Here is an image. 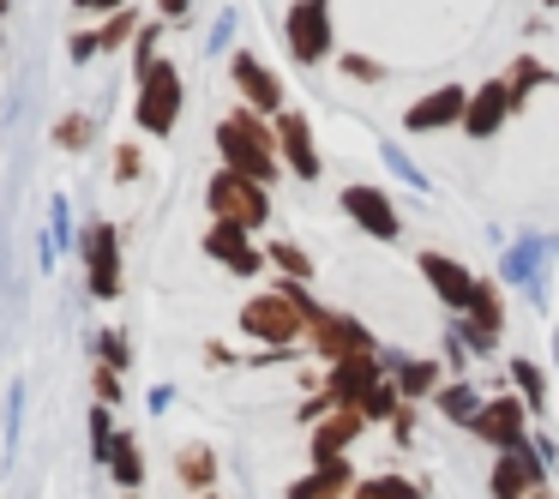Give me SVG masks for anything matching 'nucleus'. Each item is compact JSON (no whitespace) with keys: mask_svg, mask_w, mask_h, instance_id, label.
I'll return each mask as SVG.
<instances>
[{"mask_svg":"<svg viewBox=\"0 0 559 499\" xmlns=\"http://www.w3.org/2000/svg\"><path fill=\"white\" fill-rule=\"evenodd\" d=\"M337 205H343V217H349L367 241H397V235H403V211H397V199H391L385 187L349 181L337 193Z\"/></svg>","mask_w":559,"mask_h":499,"instance_id":"nucleus-9","label":"nucleus"},{"mask_svg":"<svg viewBox=\"0 0 559 499\" xmlns=\"http://www.w3.org/2000/svg\"><path fill=\"white\" fill-rule=\"evenodd\" d=\"M307 355H313V361H349V355H373L379 343H373V331L361 325V319L355 313H343V307H319V319L313 325H307Z\"/></svg>","mask_w":559,"mask_h":499,"instance_id":"nucleus-7","label":"nucleus"},{"mask_svg":"<svg viewBox=\"0 0 559 499\" xmlns=\"http://www.w3.org/2000/svg\"><path fill=\"white\" fill-rule=\"evenodd\" d=\"M518 115V97H511V79H481V85L469 91V109H463V139H475V145H487V139L499 133V127Z\"/></svg>","mask_w":559,"mask_h":499,"instance_id":"nucleus-14","label":"nucleus"},{"mask_svg":"<svg viewBox=\"0 0 559 499\" xmlns=\"http://www.w3.org/2000/svg\"><path fill=\"white\" fill-rule=\"evenodd\" d=\"M349 499H427V494H421V482H409V475L379 470V475H361Z\"/></svg>","mask_w":559,"mask_h":499,"instance_id":"nucleus-26","label":"nucleus"},{"mask_svg":"<svg viewBox=\"0 0 559 499\" xmlns=\"http://www.w3.org/2000/svg\"><path fill=\"white\" fill-rule=\"evenodd\" d=\"M547 259H554V235H518V241L506 247V259H499V265H506L511 289H530L535 301H542V295H547V283H542Z\"/></svg>","mask_w":559,"mask_h":499,"instance_id":"nucleus-19","label":"nucleus"},{"mask_svg":"<svg viewBox=\"0 0 559 499\" xmlns=\"http://www.w3.org/2000/svg\"><path fill=\"white\" fill-rule=\"evenodd\" d=\"M355 463L349 458H325V463H313L307 475H295L289 487H283V499H349L355 494Z\"/></svg>","mask_w":559,"mask_h":499,"instance_id":"nucleus-20","label":"nucleus"},{"mask_svg":"<svg viewBox=\"0 0 559 499\" xmlns=\"http://www.w3.org/2000/svg\"><path fill=\"white\" fill-rule=\"evenodd\" d=\"M271 133H277V157L295 181H319L325 175V157H319V139H313V121L301 109H283L271 115Z\"/></svg>","mask_w":559,"mask_h":499,"instance_id":"nucleus-12","label":"nucleus"},{"mask_svg":"<svg viewBox=\"0 0 559 499\" xmlns=\"http://www.w3.org/2000/svg\"><path fill=\"white\" fill-rule=\"evenodd\" d=\"M211 139H217L223 169L247 175V181H259V187H277L283 157H277V133H271V115H259V109H247V103H241V109L217 115Z\"/></svg>","mask_w":559,"mask_h":499,"instance_id":"nucleus-2","label":"nucleus"},{"mask_svg":"<svg viewBox=\"0 0 559 499\" xmlns=\"http://www.w3.org/2000/svg\"><path fill=\"white\" fill-rule=\"evenodd\" d=\"M379 379H385V355H349V361H331L325 367V385H319V397H331V403H361L367 391L379 385Z\"/></svg>","mask_w":559,"mask_h":499,"instance_id":"nucleus-17","label":"nucleus"},{"mask_svg":"<svg viewBox=\"0 0 559 499\" xmlns=\"http://www.w3.org/2000/svg\"><path fill=\"white\" fill-rule=\"evenodd\" d=\"M103 470L115 475V487H121V494H139V487H145V445H139L133 433H115V445H109V458H103Z\"/></svg>","mask_w":559,"mask_h":499,"instance_id":"nucleus-23","label":"nucleus"},{"mask_svg":"<svg viewBox=\"0 0 559 499\" xmlns=\"http://www.w3.org/2000/svg\"><path fill=\"white\" fill-rule=\"evenodd\" d=\"M7 7H13V0H0V19H7Z\"/></svg>","mask_w":559,"mask_h":499,"instance_id":"nucleus-48","label":"nucleus"},{"mask_svg":"<svg viewBox=\"0 0 559 499\" xmlns=\"http://www.w3.org/2000/svg\"><path fill=\"white\" fill-rule=\"evenodd\" d=\"M157 19L163 25H187L193 19V0H157Z\"/></svg>","mask_w":559,"mask_h":499,"instance_id":"nucleus-43","label":"nucleus"},{"mask_svg":"<svg viewBox=\"0 0 559 499\" xmlns=\"http://www.w3.org/2000/svg\"><path fill=\"white\" fill-rule=\"evenodd\" d=\"M355 409H361V421H367V427H379V421H391V415H397V409H403V391H397V379H391V373H385V379H379V385H373V391H367V397H361V403H355Z\"/></svg>","mask_w":559,"mask_h":499,"instance_id":"nucleus-28","label":"nucleus"},{"mask_svg":"<svg viewBox=\"0 0 559 499\" xmlns=\"http://www.w3.org/2000/svg\"><path fill=\"white\" fill-rule=\"evenodd\" d=\"M235 25H241V13H235V7H223V13L211 19V37H205V55H211V61L235 55Z\"/></svg>","mask_w":559,"mask_h":499,"instance_id":"nucleus-33","label":"nucleus"},{"mask_svg":"<svg viewBox=\"0 0 559 499\" xmlns=\"http://www.w3.org/2000/svg\"><path fill=\"white\" fill-rule=\"evenodd\" d=\"M85 433H91V458H109V445H115V433H121V427H115V415H109V403H97V409H91V421H85Z\"/></svg>","mask_w":559,"mask_h":499,"instance_id":"nucleus-35","label":"nucleus"},{"mask_svg":"<svg viewBox=\"0 0 559 499\" xmlns=\"http://www.w3.org/2000/svg\"><path fill=\"white\" fill-rule=\"evenodd\" d=\"M97 367H115V373H133V343L121 331H97Z\"/></svg>","mask_w":559,"mask_h":499,"instance_id":"nucleus-32","label":"nucleus"},{"mask_svg":"<svg viewBox=\"0 0 559 499\" xmlns=\"http://www.w3.org/2000/svg\"><path fill=\"white\" fill-rule=\"evenodd\" d=\"M379 157H385V169H391V175H397V181H403V187H415V193H433V187H427V175H421V169H415V163H409V157H403V151H397V145H391V139H379Z\"/></svg>","mask_w":559,"mask_h":499,"instance_id":"nucleus-36","label":"nucleus"},{"mask_svg":"<svg viewBox=\"0 0 559 499\" xmlns=\"http://www.w3.org/2000/svg\"><path fill=\"white\" fill-rule=\"evenodd\" d=\"M554 367H559V343H554Z\"/></svg>","mask_w":559,"mask_h":499,"instance_id":"nucleus-49","label":"nucleus"},{"mask_svg":"<svg viewBox=\"0 0 559 499\" xmlns=\"http://www.w3.org/2000/svg\"><path fill=\"white\" fill-rule=\"evenodd\" d=\"M415 271H421V283L433 289L439 307H451V313H469L475 283H481V277H475L463 259H451V253H415Z\"/></svg>","mask_w":559,"mask_h":499,"instance_id":"nucleus-13","label":"nucleus"},{"mask_svg":"<svg viewBox=\"0 0 559 499\" xmlns=\"http://www.w3.org/2000/svg\"><path fill=\"white\" fill-rule=\"evenodd\" d=\"M265 271H271V277H289V283H313L319 259L307 253L301 241H283V235H271V241H265Z\"/></svg>","mask_w":559,"mask_h":499,"instance_id":"nucleus-24","label":"nucleus"},{"mask_svg":"<svg viewBox=\"0 0 559 499\" xmlns=\"http://www.w3.org/2000/svg\"><path fill=\"white\" fill-rule=\"evenodd\" d=\"M217 475H223V463H217V451H211L205 439L175 445V482H181L187 494H211V487H217Z\"/></svg>","mask_w":559,"mask_h":499,"instance_id":"nucleus-22","label":"nucleus"},{"mask_svg":"<svg viewBox=\"0 0 559 499\" xmlns=\"http://www.w3.org/2000/svg\"><path fill=\"white\" fill-rule=\"evenodd\" d=\"M542 7H547V13H559V0H542Z\"/></svg>","mask_w":559,"mask_h":499,"instance_id":"nucleus-47","label":"nucleus"},{"mask_svg":"<svg viewBox=\"0 0 559 499\" xmlns=\"http://www.w3.org/2000/svg\"><path fill=\"white\" fill-rule=\"evenodd\" d=\"M379 355H385V373L397 379L403 403H421V397H433V391L445 385L439 361H427V355H397V349H379Z\"/></svg>","mask_w":559,"mask_h":499,"instance_id":"nucleus-21","label":"nucleus"},{"mask_svg":"<svg viewBox=\"0 0 559 499\" xmlns=\"http://www.w3.org/2000/svg\"><path fill=\"white\" fill-rule=\"evenodd\" d=\"M361 433H367L361 409L337 403V409H325L313 427H307V451H313V463H325V458H349V445H361Z\"/></svg>","mask_w":559,"mask_h":499,"instance_id":"nucleus-18","label":"nucleus"},{"mask_svg":"<svg viewBox=\"0 0 559 499\" xmlns=\"http://www.w3.org/2000/svg\"><path fill=\"white\" fill-rule=\"evenodd\" d=\"M337 73H343V79H355V85H385V67H379L373 55H361V49L337 55Z\"/></svg>","mask_w":559,"mask_h":499,"instance_id":"nucleus-34","label":"nucleus"},{"mask_svg":"<svg viewBox=\"0 0 559 499\" xmlns=\"http://www.w3.org/2000/svg\"><path fill=\"white\" fill-rule=\"evenodd\" d=\"M463 109H469V91L463 85H439L421 91V97L403 109V133H445V127H463Z\"/></svg>","mask_w":559,"mask_h":499,"instance_id":"nucleus-16","label":"nucleus"},{"mask_svg":"<svg viewBox=\"0 0 559 499\" xmlns=\"http://www.w3.org/2000/svg\"><path fill=\"white\" fill-rule=\"evenodd\" d=\"M115 181H145V151H139V145L115 151Z\"/></svg>","mask_w":559,"mask_h":499,"instance_id":"nucleus-39","label":"nucleus"},{"mask_svg":"<svg viewBox=\"0 0 559 499\" xmlns=\"http://www.w3.org/2000/svg\"><path fill=\"white\" fill-rule=\"evenodd\" d=\"M469 433L481 439V445H493V451L523 445V439H530V403L523 397H487L481 409H475Z\"/></svg>","mask_w":559,"mask_h":499,"instance_id":"nucleus-15","label":"nucleus"},{"mask_svg":"<svg viewBox=\"0 0 559 499\" xmlns=\"http://www.w3.org/2000/svg\"><path fill=\"white\" fill-rule=\"evenodd\" d=\"M169 403H175V391H169V385H157V391H151V415H163Z\"/></svg>","mask_w":559,"mask_h":499,"instance_id":"nucleus-45","label":"nucleus"},{"mask_svg":"<svg viewBox=\"0 0 559 499\" xmlns=\"http://www.w3.org/2000/svg\"><path fill=\"white\" fill-rule=\"evenodd\" d=\"M506 379L518 385V397L530 403V415L535 409H547V373L535 361H523V355H511V367H506Z\"/></svg>","mask_w":559,"mask_h":499,"instance_id":"nucleus-27","label":"nucleus"},{"mask_svg":"<svg viewBox=\"0 0 559 499\" xmlns=\"http://www.w3.org/2000/svg\"><path fill=\"white\" fill-rule=\"evenodd\" d=\"M121 379L127 373H115V367H97V373H91V391H97V403H109V409H115V403H121Z\"/></svg>","mask_w":559,"mask_h":499,"instance_id":"nucleus-38","label":"nucleus"},{"mask_svg":"<svg viewBox=\"0 0 559 499\" xmlns=\"http://www.w3.org/2000/svg\"><path fill=\"white\" fill-rule=\"evenodd\" d=\"M121 229H115L109 217H91L85 229H79V265H85V289L91 301H121L127 289V271H121Z\"/></svg>","mask_w":559,"mask_h":499,"instance_id":"nucleus-4","label":"nucleus"},{"mask_svg":"<svg viewBox=\"0 0 559 499\" xmlns=\"http://www.w3.org/2000/svg\"><path fill=\"white\" fill-rule=\"evenodd\" d=\"M205 211H211V223H241V229L259 235L271 223V187L247 181L235 169H217L205 181Z\"/></svg>","mask_w":559,"mask_h":499,"instance_id":"nucleus-6","label":"nucleus"},{"mask_svg":"<svg viewBox=\"0 0 559 499\" xmlns=\"http://www.w3.org/2000/svg\"><path fill=\"white\" fill-rule=\"evenodd\" d=\"M97 37H103V55L133 49V37H139V13H133V7H121V13L97 19Z\"/></svg>","mask_w":559,"mask_h":499,"instance_id":"nucleus-30","label":"nucleus"},{"mask_svg":"<svg viewBox=\"0 0 559 499\" xmlns=\"http://www.w3.org/2000/svg\"><path fill=\"white\" fill-rule=\"evenodd\" d=\"M283 43H289L295 67H325L337 61V19H331V0H295L283 13Z\"/></svg>","mask_w":559,"mask_h":499,"instance_id":"nucleus-5","label":"nucleus"},{"mask_svg":"<svg viewBox=\"0 0 559 499\" xmlns=\"http://www.w3.org/2000/svg\"><path fill=\"white\" fill-rule=\"evenodd\" d=\"M385 427H391V439H397V445H415V403H403Z\"/></svg>","mask_w":559,"mask_h":499,"instance_id":"nucleus-41","label":"nucleus"},{"mask_svg":"<svg viewBox=\"0 0 559 499\" xmlns=\"http://www.w3.org/2000/svg\"><path fill=\"white\" fill-rule=\"evenodd\" d=\"M481 403H487V397H481V391L469 385V379H445V385L433 391V409L445 415V421H457V427H469Z\"/></svg>","mask_w":559,"mask_h":499,"instance_id":"nucleus-25","label":"nucleus"},{"mask_svg":"<svg viewBox=\"0 0 559 499\" xmlns=\"http://www.w3.org/2000/svg\"><path fill=\"white\" fill-rule=\"evenodd\" d=\"M229 85H235V97H241L247 109H259V115H283V109H289V85H283V73L271 61H259L253 49H235L229 55Z\"/></svg>","mask_w":559,"mask_h":499,"instance_id":"nucleus-8","label":"nucleus"},{"mask_svg":"<svg viewBox=\"0 0 559 499\" xmlns=\"http://www.w3.org/2000/svg\"><path fill=\"white\" fill-rule=\"evenodd\" d=\"M199 247L229 277H265V241H253V229H241V223H211Z\"/></svg>","mask_w":559,"mask_h":499,"instance_id":"nucleus-11","label":"nucleus"},{"mask_svg":"<svg viewBox=\"0 0 559 499\" xmlns=\"http://www.w3.org/2000/svg\"><path fill=\"white\" fill-rule=\"evenodd\" d=\"M67 55H73L79 67H91L103 55V37H97V31H73V37H67Z\"/></svg>","mask_w":559,"mask_h":499,"instance_id":"nucleus-40","label":"nucleus"},{"mask_svg":"<svg viewBox=\"0 0 559 499\" xmlns=\"http://www.w3.org/2000/svg\"><path fill=\"white\" fill-rule=\"evenodd\" d=\"M91 139H97V115H61L55 121V145L67 151V157H79V151H91Z\"/></svg>","mask_w":559,"mask_h":499,"instance_id":"nucleus-29","label":"nucleus"},{"mask_svg":"<svg viewBox=\"0 0 559 499\" xmlns=\"http://www.w3.org/2000/svg\"><path fill=\"white\" fill-rule=\"evenodd\" d=\"M547 470H554V463L535 451V439H523V445H511V451H493L487 494L493 499H530L535 487H547Z\"/></svg>","mask_w":559,"mask_h":499,"instance_id":"nucleus-10","label":"nucleus"},{"mask_svg":"<svg viewBox=\"0 0 559 499\" xmlns=\"http://www.w3.org/2000/svg\"><path fill=\"white\" fill-rule=\"evenodd\" d=\"M313 319H319V301H313L307 283L271 277V289H259L241 301V337H253L259 349H295Z\"/></svg>","mask_w":559,"mask_h":499,"instance_id":"nucleus-1","label":"nucleus"},{"mask_svg":"<svg viewBox=\"0 0 559 499\" xmlns=\"http://www.w3.org/2000/svg\"><path fill=\"white\" fill-rule=\"evenodd\" d=\"M205 361L211 367H235V349H229V343H205Z\"/></svg>","mask_w":559,"mask_h":499,"instance_id":"nucleus-44","label":"nucleus"},{"mask_svg":"<svg viewBox=\"0 0 559 499\" xmlns=\"http://www.w3.org/2000/svg\"><path fill=\"white\" fill-rule=\"evenodd\" d=\"M181 109H187V79H181V67L163 55V61H151L133 85V121H139V133H151V139H175Z\"/></svg>","mask_w":559,"mask_h":499,"instance_id":"nucleus-3","label":"nucleus"},{"mask_svg":"<svg viewBox=\"0 0 559 499\" xmlns=\"http://www.w3.org/2000/svg\"><path fill=\"white\" fill-rule=\"evenodd\" d=\"M121 499H139V494H121Z\"/></svg>","mask_w":559,"mask_h":499,"instance_id":"nucleus-50","label":"nucleus"},{"mask_svg":"<svg viewBox=\"0 0 559 499\" xmlns=\"http://www.w3.org/2000/svg\"><path fill=\"white\" fill-rule=\"evenodd\" d=\"M121 7H133V0H73L79 19H109V13H121Z\"/></svg>","mask_w":559,"mask_h":499,"instance_id":"nucleus-42","label":"nucleus"},{"mask_svg":"<svg viewBox=\"0 0 559 499\" xmlns=\"http://www.w3.org/2000/svg\"><path fill=\"white\" fill-rule=\"evenodd\" d=\"M151 61H163V19H157V25H139V37H133V79L145 73Z\"/></svg>","mask_w":559,"mask_h":499,"instance_id":"nucleus-37","label":"nucleus"},{"mask_svg":"<svg viewBox=\"0 0 559 499\" xmlns=\"http://www.w3.org/2000/svg\"><path fill=\"white\" fill-rule=\"evenodd\" d=\"M193 499H223V494H217V487H211V494H193Z\"/></svg>","mask_w":559,"mask_h":499,"instance_id":"nucleus-46","label":"nucleus"},{"mask_svg":"<svg viewBox=\"0 0 559 499\" xmlns=\"http://www.w3.org/2000/svg\"><path fill=\"white\" fill-rule=\"evenodd\" d=\"M506 79H511V97H518V109H523V103H530V91H535V85H547V79H554V73H547V67L535 61V55H518Z\"/></svg>","mask_w":559,"mask_h":499,"instance_id":"nucleus-31","label":"nucleus"}]
</instances>
